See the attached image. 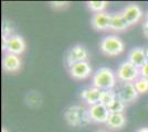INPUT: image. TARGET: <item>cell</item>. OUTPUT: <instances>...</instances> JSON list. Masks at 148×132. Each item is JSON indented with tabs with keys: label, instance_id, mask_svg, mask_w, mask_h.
<instances>
[{
	"label": "cell",
	"instance_id": "cell-9",
	"mask_svg": "<svg viewBox=\"0 0 148 132\" xmlns=\"http://www.w3.org/2000/svg\"><path fill=\"white\" fill-rule=\"evenodd\" d=\"M87 109H88V113H90L92 122H95V123H107L110 114H111L110 110H108V107H106L102 104H97V105L88 107Z\"/></svg>",
	"mask_w": 148,
	"mask_h": 132
},
{
	"label": "cell",
	"instance_id": "cell-12",
	"mask_svg": "<svg viewBox=\"0 0 148 132\" xmlns=\"http://www.w3.org/2000/svg\"><path fill=\"white\" fill-rule=\"evenodd\" d=\"M101 93L102 90H99V88L91 86V87L84 88L82 91H81V98L82 100L86 104L88 107L94 106V105H97L99 104L101 100Z\"/></svg>",
	"mask_w": 148,
	"mask_h": 132
},
{
	"label": "cell",
	"instance_id": "cell-26",
	"mask_svg": "<svg viewBox=\"0 0 148 132\" xmlns=\"http://www.w3.org/2000/svg\"><path fill=\"white\" fill-rule=\"evenodd\" d=\"M144 21H148V11L146 12V14L144 16Z\"/></svg>",
	"mask_w": 148,
	"mask_h": 132
},
{
	"label": "cell",
	"instance_id": "cell-20",
	"mask_svg": "<svg viewBox=\"0 0 148 132\" xmlns=\"http://www.w3.org/2000/svg\"><path fill=\"white\" fill-rule=\"evenodd\" d=\"M134 85H135V88L137 90V93L139 95L146 94L148 93V81L143 78V77H139L137 81L134 82Z\"/></svg>",
	"mask_w": 148,
	"mask_h": 132
},
{
	"label": "cell",
	"instance_id": "cell-14",
	"mask_svg": "<svg viewBox=\"0 0 148 132\" xmlns=\"http://www.w3.org/2000/svg\"><path fill=\"white\" fill-rule=\"evenodd\" d=\"M21 68V60L18 55L5 54L2 57V69L6 73H17Z\"/></svg>",
	"mask_w": 148,
	"mask_h": 132
},
{
	"label": "cell",
	"instance_id": "cell-5",
	"mask_svg": "<svg viewBox=\"0 0 148 132\" xmlns=\"http://www.w3.org/2000/svg\"><path fill=\"white\" fill-rule=\"evenodd\" d=\"M2 51L5 54H13L20 56L25 51V41L18 34L9 38H2Z\"/></svg>",
	"mask_w": 148,
	"mask_h": 132
},
{
	"label": "cell",
	"instance_id": "cell-21",
	"mask_svg": "<svg viewBox=\"0 0 148 132\" xmlns=\"http://www.w3.org/2000/svg\"><path fill=\"white\" fill-rule=\"evenodd\" d=\"M11 35H14L12 24L8 21H5L2 23V38H9Z\"/></svg>",
	"mask_w": 148,
	"mask_h": 132
},
{
	"label": "cell",
	"instance_id": "cell-3",
	"mask_svg": "<svg viewBox=\"0 0 148 132\" xmlns=\"http://www.w3.org/2000/svg\"><path fill=\"white\" fill-rule=\"evenodd\" d=\"M99 49L102 53L107 56H117L125 50V44L123 40L117 35H106L102 39L99 43Z\"/></svg>",
	"mask_w": 148,
	"mask_h": 132
},
{
	"label": "cell",
	"instance_id": "cell-6",
	"mask_svg": "<svg viewBox=\"0 0 148 132\" xmlns=\"http://www.w3.org/2000/svg\"><path fill=\"white\" fill-rule=\"evenodd\" d=\"M88 58H90V53L86 47L82 44H76L66 52L65 64L70 68L74 64L81 63V62H88Z\"/></svg>",
	"mask_w": 148,
	"mask_h": 132
},
{
	"label": "cell",
	"instance_id": "cell-8",
	"mask_svg": "<svg viewBox=\"0 0 148 132\" xmlns=\"http://www.w3.org/2000/svg\"><path fill=\"white\" fill-rule=\"evenodd\" d=\"M121 12H122L123 17L125 18L126 22L128 23L130 26L138 23L144 17V12H143L142 8L136 3H130L128 6H126L123 9V11H121Z\"/></svg>",
	"mask_w": 148,
	"mask_h": 132
},
{
	"label": "cell",
	"instance_id": "cell-18",
	"mask_svg": "<svg viewBox=\"0 0 148 132\" xmlns=\"http://www.w3.org/2000/svg\"><path fill=\"white\" fill-rule=\"evenodd\" d=\"M87 8L94 13L104 12L105 9L108 6L107 1H87Z\"/></svg>",
	"mask_w": 148,
	"mask_h": 132
},
{
	"label": "cell",
	"instance_id": "cell-22",
	"mask_svg": "<svg viewBox=\"0 0 148 132\" xmlns=\"http://www.w3.org/2000/svg\"><path fill=\"white\" fill-rule=\"evenodd\" d=\"M50 5H51V7H53L54 9H62V8L68 7L69 2H66V1H51Z\"/></svg>",
	"mask_w": 148,
	"mask_h": 132
},
{
	"label": "cell",
	"instance_id": "cell-10",
	"mask_svg": "<svg viewBox=\"0 0 148 132\" xmlns=\"http://www.w3.org/2000/svg\"><path fill=\"white\" fill-rule=\"evenodd\" d=\"M69 70H70L71 77L77 81L86 79L92 74V67L88 62H81V63L74 64L73 66L69 68Z\"/></svg>",
	"mask_w": 148,
	"mask_h": 132
},
{
	"label": "cell",
	"instance_id": "cell-2",
	"mask_svg": "<svg viewBox=\"0 0 148 132\" xmlns=\"http://www.w3.org/2000/svg\"><path fill=\"white\" fill-rule=\"evenodd\" d=\"M117 82L116 73L108 67H101L92 76V86L99 88V90L115 89Z\"/></svg>",
	"mask_w": 148,
	"mask_h": 132
},
{
	"label": "cell",
	"instance_id": "cell-4",
	"mask_svg": "<svg viewBox=\"0 0 148 132\" xmlns=\"http://www.w3.org/2000/svg\"><path fill=\"white\" fill-rule=\"evenodd\" d=\"M116 77L119 83H134L140 77V70L128 61H125L118 66Z\"/></svg>",
	"mask_w": 148,
	"mask_h": 132
},
{
	"label": "cell",
	"instance_id": "cell-24",
	"mask_svg": "<svg viewBox=\"0 0 148 132\" xmlns=\"http://www.w3.org/2000/svg\"><path fill=\"white\" fill-rule=\"evenodd\" d=\"M143 32H144V35L148 38V21H144L143 23Z\"/></svg>",
	"mask_w": 148,
	"mask_h": 132
},
{
	"label": "cell",
	"instance_id": "cell-28",
	"mask_svg": "<svg viewBox=\"0 0 148 132\" xmlns=\"http://www.w3.org/2000/svg\"><path fill=\"white\" fill-rule=\"evenodd\" d=\"M146 56H147V60H148V47L146 49Z\"/></svg>",
	"mask_w": 148,
	"mask_h": 132
},
{
	"label": "cell",
	"instance_id": "cell-27",
	"mask_svg": "<svg viewBox=\"0 0 148 132\" xmlns=\"http://www.w3.org/2000/svg\"><path fill=\"white\" fill-rule=\"evenodd\" d=\"M1 132H8V130H7V129H5V128H3V129L1 130Z\"/></svg>",
	"mask_w": 148,
	"mask_h": 132
},
{
	"label": "cell",
	"instance_id": "cell-1",
	"mask_svg": "<svg viewBox=\"0 0 148 132\" xmlns=\"http://www.w3.org/2000/svg\"><path fill=\"white\" fill-rule=\"evenodd\" d=\"M64 119L68 122L69 126L75 128L88 126L92 122L88 109L80 105L69 106L64 111Z\"/></svg>",
	"mask_w": 148,
	"mask_h": 132
},
{
	"label": "cell",
	"instance_id": "cell-17",
	"mask_svg": "<svg viewBox=\"0 0 148 132\" xmlns=\"http://www.w3.org/2000/svg\"><path fill=\"white\" fill-rule=\"evenodd\" d=\"M117 99V95L115 89H110V90H102L101 93V100L99 104L104 105L106 107L111 106L114 101Z\"/></svg>",
	"mask_w": 148,
	"mask_h": 132
},
{
	"label": "cell",
	"instance_id": "cell-25",
	"mask_svg": "<svg viewBox=\"0 0 148 132\" xmlns=\"http://www.w3.org/2000/svg\"><path fill=\"white\" fill-rule=\"evenodd\" d=\"M136 132H148V128L147 127H144V128H140V129H138Z\"/></svg>",
	"mask_w": 148,
	"mask_h": 132
},
{
	"label": "cell",
	"instance_id": "cell-11",
	"mask_svg": "<svg viewBox=\"0 0 148 132\" xmlns=\"http://www.w3.org/2000/svg\"><path fill=\"white\" fill-rule=\"evenodd\" d=\"M112 14L107 13L106 11L99 13H94L91 19L92 28L97 31H105L111 28Z\"/></svg>",
	"mask_w": 148,
	"mask_h": 132
},
{
	"label": "cell",
	"instance_id": "cell-19",
	"mask_svg": "<svg viewBox=\"0 0 148 132\" xmlns=\"http://www.w3.org/2000/svg\"><path fill=\"white\" fill-rule=\"evenodd\" d=\"M125 108H126V104L117 98L111 106H108V110L111 113H124Z\"/></svg>",
	"mask_w": 148,
	"mask_h": 132
},
{
	"label": "cell",
	"instance_id": "cell-23",
	"mask_svg": "<svg viewBox=\"0 0 148 132\" xmlns=\"http://www.w3.org/2000/svg\"><path fill=\"white\" fill-rule=\"evenodd\" d=\"M139 70H140V77H143V78H145V79L148 81V60Z\"/></svg>",
	"mask_w": 148,
	"mask_h": 132
},
{
	"label": "cell",
	"instance_id": "cell-29",
	"mask_svg": "<svg viewBox=\"0 0 148 132\" xmlns=\"http://www.w3.org/2000/svg\"><path fill=\"white\" fill-rule=\"evenodd\" d=\"M96 132H108V131H106V130H99V131H96Z\"/></svg>",
	"mask_w": 148,
	"mask_h": 132
},
{
	"label": "cell",
	"instance_id": "cell-16",
	"mask_svg": "<svg viewBox=\"0 0 148 132\" xmlns=\"http://www.w3.org/2000/svg\"><path fill=\"white\" fill-rule=\"evenodd\" d=\"M128 28H130V25L126 22V20H125V18L123 17L122 12H117L112 16L111 28H110L111 30L122 32V31H125V30L128 29Z\"/></svg>",
	"mask_w": 148,
	"mask_h": 132
},
{
	"label": "cell",
	"instance_id": "cell-7",
	"mask_svg": "<svg viewBox=\"0 0 148 132\" xmlns=\"http://www.w3.org/2000/svg\"><path fill=\"white\" fill-rule=\"evenodd\" d=\"M115 91L117 95V98L127 104H132L137 100L139 94L137 93L134 83H118Z\"/></svg>",
	"mask_w": 148,
	"mask_h": 132
},
{
	"label": "cell",
	"instance_id": "cell-13",
	"mask_svg": "<svg viewBox=\"0 0 148 132\" xmlns=\"http://www.w3.org/2000/svg\"><path fill=\"white\" fill-rule=\"evenodd\" d=\"M127 61L135 65L137 68H142L144 64L147 62V56H146V49L144 47H135L130 51Z\"/></svg>",
	"mask_w": 148,
	"mask_h": 132
},
{
	"label": "cell",
	"instance_id": "cell-15",
	"mask_svg": "<svg viewBox=\"0 0 148 132\" xmlns=\"http://www.w3.org/2000/svg\"><path fill=\"white\" fill-rule=\"evenodd\" d=\"M126 125V117L124 113H111L106 126L112 130H121Z\"/></svg>",
	"mask_w": 148,
	"mask_h": 132
}]
</instances>
